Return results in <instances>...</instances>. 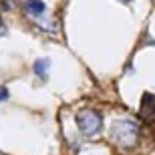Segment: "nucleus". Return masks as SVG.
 <instances>
[{"instance_id":"nucleus-7","label":"nucleus","mask_w":155,"mask_h":155,"mask_svg":"<svg viewBox=\"0 0 155 155\" xmlns=\"http://www.w3.org/2000/svg\"><path fill=\"white\" fill-rule=\"evenodd\" d=\"M119 2H123V4H129V2H133V0H119Z\"/></svg>"},{"instance_id":"nucleus-4","label":"nucleus","mask_w":155,"mask_h":155,"mask_svg":"<svg viewBox=\"0 0 155 155\" xmlns=\"http://www.w3.org/2000/svg\"><path fill=\"white\" fill-rule=\"evenodd\" d=\"M22 10L28 14V18H38L45 14L46 4L42 0H24L22 2Z\"/></svg>"},{"instance_id":"nucleus-1","label":"nucleus","mask_w":155,"mask_h":155,"mask_svg":"<svg viewBox=\"0 0 155 155\" xmlns=\"http://www.w3.org/2000/svg\"><path fill=\"white\" fill-rule=\"evenodd\" d=\"M111 139L123 149L135 147L139 141V123L133 119H117L111 127Z\"/></svg>"},{"instance_id":"nucleus-2","label":"nucleus","mask_w":155,"mask_h":155,"mask_svg":"<svg viewBox=\"0 0 155 155\" xmlns=\"http://www.w3.org/2000/svg\"><path fill=\"white\" fill-rule=\"evenodd\" d=\"M75 119H77V127L81 129V133L85 137H95L103 129V117L95 109H81L75 115Z\"/></svg>"},{"instance_id":"nucleus-5","label":"nucleus","mask_w":155,"mask_h":155,"mask_svg":"<svg viewBox=\"0 0 155 155\" xmlns=\"http://www.w3.org/2000/svg\"><path fill=\"white\" fill-rule=\"evenodd\" d=\"M48 67H51V61H48V58H36L32 71H35V75L38 77V79L45 81V79H46V71H48Z\"/></svg>"},{"instance_id":"nucleus-6","label":"nucleus","mask_w":155,"mask_h":155,"mask_svg":"<svg viewBox=\"0 0 155 155\" xmlns=\"http://www.w3.org/2000/svg\"><path fill=\"white\" fill-rule=\"evenodd\" d=\"M8 97H10L8 89H6L4 85H0V103H2V101H8Z\"/></svg>"},{"instance_id":"nucleus-3","label":"nucleus","mask_w":155,"mask_h":155,"mask_svg":"<svg viewBox=\"0 0 155 155\" xmlns=\"http://www.w3.org/2000/svg\"><path fill=\"white\" fill-rule=\"evenodd\" d=\"M139 113L145 121L155 123V95L153 93H145L141 97V105H139Z\"/></svg>"}]
</instances>
